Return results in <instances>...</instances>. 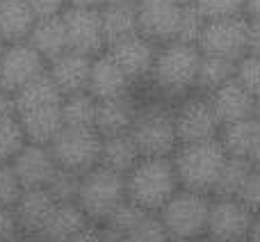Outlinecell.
I'll return each instance as SVG.
<instances>
[{"instance_id":"3957f363","label":"cell","mask_w":260,"mask_h":242,"mask_svg":"<svg viewBox=\"0 0 260 242\" xmlns=\"http://www.w3.org/2000/svg\"><path fill=\"white\" fill-rule=\"evenodd\" d=\"M171 160H174L180 190L212 197L229 156L219 144V139H210V142L180 144Z\"/></svg>"},{"instance_id":"e0dca14e","label":"cell","mask_w":260,"mask_h":242,"mask_svg":"<svg viewBox=\"0 0 260 242\" xmlns=\"http://www.w3.org/2000/svg\"><path fill=\"white\" fill-rule=\"evenodd\" d=\"M208 99H210L212 110H215V114H217V119H219L221 126L253 117L256 96H253L238 78H233V80L226 82L224 87L212 92Z\"/></svg>"},{"instance_id":"d590c367","label":"cell","mask_w":260,"mask_h":242,"mask_svg":"<svg viewBox=\"0 0 260 242\" xmlns=\"http://www.w3.org/2000/svg\"><path fill=\"white\" fill-rule=\"evenodd\" d=\"M194 5L206 16V21L244 16V9H247V0H197Z\"/></svg>"},{"instance_id":"83f0119b","label":"cell","mask_w":260,"mask_h":242,"mask_svg":"<svg viewBox=\"0 0 260 242\" xmlns=\"http://www.w3.org/2000/svg\"><path fill=\"white\" fill-rule=\"evenodd\" d=\"M258 135H260V121L256 117H251V119H242V121H233V124L221 126L217 139L224 146L229 158H247L249 160L253 146H256Z\"/></svg>"},{"instance_id":"d4e9b609","label":"cell","mask_w":260,"mask_h":242,"mask_svg":"<svg viewBox=\"0 0 260 242\" xmlns=\"http://www.w3.org/2000/svg\"><path fill=\"white\" fill-rule=\"evenodd\" d=\"M101 18H103V32H105L108 46L139 35L137 5L105 3V5H101Z\"/></svg>"},{"instance_id":"cb8c5ba5","label":"cell","mask_w":260,"mask_h":242,"mask_svg":"<svg viewBox=\"0 0 260 242\" xmlns=\"http://www.w3.org/2000/svg\"><path fill=\"white\" fill-rule=\"evenodd\" d=\"M37 16L25 0H0V37L5 44L27 41Z\"/></svg>"},{"instance_id":"f6af8a7d","label":"cell","mask_w":260,"mask_h":242,"mask_svg":"<svg viewBox=\"0 0 260 242\" xmlns=\"http://www.w3.org/2000/svg\"><path fill=\"white\" fill-rule=\"evenodd\" d=\"M99 242H128V235L108 229V226H99Z\"/></svg>"},{"instance_id":"f907efd6","label":"cell","mask_w":260,"mask_h":242,"mask_svg":"<svg viewBox=\"0 0 260 242\" xmlns=\"http://www.w3.org/2000/svg\"><path fill=\"white\" fill-rule=\"evenodd\" d=\"M247 242H260V215H256V220H253L251 233H249V240Z\"/></svg>"},{"instance_id":"277c9868","label":"cell","mask_w":260,"mask_h":242,"mask_svg":"<svg viewBox=\"0 0 260 242\" xmlns=\"http://www.w3.org/2000/svg\"><path fill=\"white\" fill-rule=\"evenodd\" d=\"M130 135L142 158H174L176 148L180 146L178 135H176L174 105L162 99L139 103Z\"/></svg>"},{"instance_id":"816d5d0a","label":"cell","mask_w":260,"mask_h":242,"mask_svg":"<svg viewBox=\"0 0 260 242\" xmlns=\"http://www.w3.org/2000/svg\"><path fill=\"white\" fill-rule=\"evenodd\" d=\"M9 242H35V240H32V238H27V235H16V238H14V240H9Z\"/></svg>"},{"instance_id":"4316f807","label":"cell","mask_w":260,"mask_h":242,"mask_svg":"<svg viewBox=\"0 0 260 242\" xmlns=\"http://www.w3.org/2000/svg\"><path fill=\"white\" fill-rule=\"evenodd\" d=\"M14 99H16L18 114H23V112H30V110L59 105L64 101V96H62V92H59V87L55 85V80L50 78L48 69H46V73H41L39 78L27 82L23 89H18L16 94H14Z\"/></svg>"},{"instance_id":"52a82bcc","label":"cell","mask_w":260,"mask_h":242,"mask_svg":"<svg viewBox=\"0 0 260 242\" xmlns=\"http://www.w3.org/2000/svg\"><path fill=\"white\" fill-rule=\"evenodd\" d=\"M101 146L103 137L96 128H67L53 139L50 151L57 167L76 174H87L101 165Z\"/></svg>"},{"instance_id":"1f68e13d","label":"cell","mask_w":260,"mask_h":242,"mask_svg":"<svg viewBox=\"0 0 260 242\" xmlns=\"http://www.w3.org/2000/svg\"><path fill=\"white\" fill-rule=\"evenodd\" d=\"M27 144L18 117H0V162H12Z\"/></svg>"},{"instance_id":"6da1fadb","label":"cell","mask_w":260,"mask_h":242,"mask_svg":"<svg viewBox=\"0 0 260 242\" xmlns=\"http://www.w3.org/2000/svg\"><path fill=\"white\" fill-rule=\"evenodd\" d=\"M199 62H201L199 46L180 44V41L157 46V57L153 64L151 78H148V85H151L155 99L180 101L194 94Z\"/></svg>"},{"instance_id":"7a4b0ae2","label":"cell","mask_w":260,"mask_h":242,"mask_svg":"<svg viewBox=\"0 0 260 242\" xmlns=\"http://www.w3.org/2000/svg\"><path fill=\"white\" fill-rule=\"evenodd\" d=\"M178 190L180 183L171 158H142L126 174L128 201L153 215H157Z\"/></svg>"},{"instance_id":"f546056e","label":"cell","mask_w":260,"mask_h":242,"mask_svg":"<svg viewBox=\"0 0 260 242\" xmlns=\"http://www.w3.org/2000/svg\"><path fill=\"white\" fill-rule=\"evenodd\" d=\"M99 101L89 92L64 96L62 101V119L67 128H94Z\"/></svg>"},{"instance_id":"74e56055","label":"cell","mask_w":260,"mask_h":242,"mask_svg":"<svg viewBox=\"0 0 260 242\" xmlns=\"http://www.w3.org/2000/svg\"><path fill=\"white\" fill-rule=\"evenodd\" d=\"M23 188L14 174L12 162H0V208H14Z\"/></svg>"},{"instance_id":"5bb4252c","label":"cell","mask_w":260,"mask_h":242,"mask_svg":"<svg viewBox=\"0 0 260 242\" xmlns=\"http://www.w3.org/2000/svg\"><path fill=\"white\" fill-rule=\"evenodd\" d=\"M105 53L121 67V71L130 78V82L137 85V82H148V78H151L153 64L157 57V46L148 41L146 37L135 35L108 46Z\"/></svg>"},{"instance_id":"ac0fdd59","label":"cell","mask_w":260,"mask_h":242,"mask_svg":"<svg viewBox=\"0 0 260 242\" xmlns=\"http://www.w3.org/2000/svg\"><path fill=\"white\" fill-rule=\"evenodd\" d=\"M53 208H55V201L48 194V190L37 188V190H23L12 210L18 222L21 233L37 240V235L41 233V229H44L48 215L53 213Z\"/></svg>"},{"instance_id":"11a10c76","label":"cell","mask_w":260,"mask_h":242,"mask_svg":"<svg viewBox=\"0 0 260 242\" xmlns=\"http://www.w3.org/2000/svg\"><path fill=\"white\" fill-rule=\"evenodd\" d=\"M105 3H130V5H137L139 0H105ZM103 3V5H105Z\"/></svg>"},{"instance_id":"8992f818","label":"cell","mask_w":260,"mask_h":242,"mask_svg":"<svg viewBox=\"0 0 260 242\" xmlns=\"http://www.w3.org/2000/svg\"><path fill=\"white\" fill-rule=\"evenodd\" d=\"M212 197L189 190H178L167 201V206L157 213L167 233L174 242H189L206 238L208 217H210Z\"/></svg>"},{"instance_id":"f1b7e54d","label":"cell","mask_w":260,"mask_h":242,"mask_svg":"<svg viewBox=\"0 0 260 242\" xmlns=\"http://www.w3.org/2000/svg\"><path fill=\"white\" fill-rule=\"evenodd\" d=\"M238 73V62L226 57H217V55H203L199 62V73H197V94L210 96L226 82H231Z\"/></svg>"},{"instance_id":"836d02e7","label":"cell","mask_w":260,"mask_h":242,"mask_svg":"<svg viewBox=\"0 0 260 242\" xmlns=\"http://www.w3.org/2000/svg\"><path fill=\"white\" fill-rule=\"evenodd\" d=\"M146 215H153V213L142 210L137 203H133V201H128V199H126V201H123L121 206H119L117 210L108 217V222H105L103 226H108V229H114V231H119V233L128 235L130 231H135L139 224H142Z\"/></svg>"},{"instance_id":"bcb514c9","label":"cell","mask_w":260,"mask_h":242,"mask_svg":"<svg viewBox=\"0 0 260 242\" xmlns=\"http://www.w3.org/2000/svg\"><path fill=\"white\" fill-rule=\"evenodd\" d=\"M69 242H99V226H96V224L87 226L80 235H76V238L69 240Z\"/></svg>"},{"instance_id":"30bf717a","label":"cell","mask_w":260,"mask_h":242,"mask_svg":"<svg viewBox=\"0 0 260 242\" xmlns=\"http://www.w3.org/2000/svg\"><path fill=\"white\" fill-rule=\"evenodd\" d=\"M62 18L67 27L69 50L87 57H99L108 50L101 7H67Z\"/></svg>"},{"instance_id":"9a60e30c","label":"cell","mask_w":260,"mask_h":242,"mask_svg":"<svg viewBox=\"0 0 260 242\" xmlns=\"http://www.w3.org/2000/svg\"><path fill=\"white\" fill-rule=\"evenodd\" d=\"M12 167L23 190L46 188L48 180L53 178V174L57 171V162H55L50 146H41V144H30V142L12 160Z\"/></svg>"},{"instance_id":"7bdbcfd3","label":"cell","mask_w":260,"mask_h":242,"mask_svg":"<svg viewBox=\"0 0 260 242\" xmlns=\"http://www.w3.org/2000/svg\"><path fill=\"white\" fill-rule=\"evenodd\" d=\"M0 117H18L16 99H14V94H9L5 89H0Z\"/></svg>"},{"instance_id":"db71d44e","label":"cell","mask_w":260,"mask_h":242,"mask_svg":"<svg viewBox=\"0 0 260 242\" xmlns=\"http://www.w3.org/2000/svg\"><path fill=\"white\" fill-rule=\"evenodd\" d=\"M174 3H178L180 7H187V5H194L197 0H174Z\"/></svg>"},{"instance_id":"c3c4849f","label":"cell","mask_w":260,"mask_h":242,"mask_svg":"<svg viewBox=\"0 0 260 242\" xmlns=\"http://www.w3.org/2000/svg\"><path fill=\"white\" fill-rule=\"evenodd\" d=\"M105 0H69V7H101Z\"/></svg>"},{"instance_id":"d6a6232c","label":"cell","mask_w":260,"mask_h":242,"mask_svg":"<svg viewBox=\"0 0 260 242\" xmlns=\"http://www.w3.org/2000/svg\"><path fill=\"white\" fill-rule=\"evenodd\" d=\"M80 180H82V174L57 167V171L48 180L46 190H48V194L53 197L55 203H76L78 192H80Z\"/></svg>"},{"instance_id":"8d00e7d4","label":"cell","mask_w":260,"mask_h":242,"mask_svg":"<svg viewBox=\"0 0 260 242\" xmlns=\"http://www.w3.org/2000/svg\"><path fill=\"white\" fill-rule=\"evenodd\" d=\"M128 242H174L157 215H146L135 231L128 233Z\"/></svg>"},{"instance_id":"f5cc1de1","label":"cell","mask_w":260,"mask_h":242,"mask_svg":"<svg viewBox=\"0 0 260 242\" xmlns=\"http://www.w3.org/2000/svg\"><path fill=\"white\" fill-rule=\"evenodd\" d=\"M253 117H256L260 121V96L256 99V108H253Z\"/></svg>"},{"instance_id":"681fc988","label":"cell","mask_w":260,"mask_h":242,"mask_svg":"<svg viewBox=\"0 0 260 242\" xmlns=\"http://www.w3.org/2000/svg\"><path fill=\"white\" fill-rule=\"evenodd\" d=\"M249 162H251L256 169H260V135H258V139H256V146H253L251 156H249Z\"/></svg>"},{"instance_id":"ffe728a7","label":"cell","mask_w":260,"mask_h":242,"mask_svg":"<svg viewBox=\"0 0 260 242\" xmlns=\"http://www.w3.org/2000/svg\"><path fill=\"white\" fill-rule=\"evenodd\" d=\"M87 226H91V222L78 203H55L35 242H69L80 235Z\"/></svg>"},{"instance_id":"7dc6e473","label":"cell","mask_w":260,"mask_h":242,"mask_svg":"<svg viewBox=\"0 0 260 242\" xmlns=\"http://www.w3.org/2000/svg\"><path fill=\"white\" fill-rule=\"evenodd\" d=\"M244 16L247 18H260V0H247Z\"/></svg>"},{"instance_id":"60d3db41","label":"cell","mask_w":260,"mask_h":242,"mask_svg":"<svg viewBox=\"0 0 260 242\" xmlns=\"http://www.w3.org/2000/svg\"><path fill=\"white\" fill-rule=\"evenodd\" d=\"M25 3L37 18L62 16L64 9L69 7V0H25Z\"/></svg>"},{"instance_id":"2e32d148","label":"cell","mask_w":260,"mask_h":242,"mask_svg":"<svg viewBox=\"0 0 260 242\" xmlns=\"http://www.w3.org/2000/svg\"><path fill=\"white\" fill-rule=\"evenodd\" d=\"M133 87L135 85L130 82V78L121 71V67L108 53L91 59V73H89L87 92L96 101H110V99L133 94Z\"/></svg>"},{"instance_id":"ab89813d","label":"cell","mask_w":260,"mask_h":242,"mask_svg":"<svg viewBox=\"0 0 260 242\" xmlns=\"http://www.w3.org/2000/svg\"><path fill=\"white\" fill-rule=\"evenodd\" d=\"M238 199L251 213L260 215V169H256V167L251 169V174H249L247 183H244V188H242V192H240Z\"/></svg>"},{"instance_id":"603a6c76","label":"cell","mask_w":260,"mask_h":242,"mask_svg":"<svg viewBox=\"0 0 260 242\" xmlns=\"http://www.w3.org/2000/svg\"><path fill=\"white\" fill-rule=\"evenodd\" d=\"M27 44L46 59V64H50L53 59H57L59 55H64L69 50L64 18L62 16L37 18L35 27H32L30 37H27Z\"/></svg>"},{"instance_id":"b9f144b4","label":"cell","mask_w":260,"mask_h":242,"mask_svg":"<svg viewBox=\"0 0 260 242\" xmlns=\"http://www.w3.org/2000/svg\"><path fill=\"white\" fill-rule=\"evenodd\" d=\"M16 235H21V229H18V222L14 217V210L0 208V242H9Z\"/></svg>"},{"instance_id":"e575fe53","label":"cell","mask_w":260,"mask_h":242,"mask_svg":"<svg viewBox=\"0 0 260 242\" xmlns=\"http://www.w3.org/2000/svg\"><path fill=\"white\" fill-rule=\"evenodd\" d=\"M206 16L197 9V5H187L183 7V14H180V23H178V32H176V39L180 44H192L199 46V39L203 35V27H206Z\"/></svg>"},{"instance_id":"4dcf8cb0","label":"cell","mask_w":260,"mask_h":242,"mask_svg":"<svg viewBox=\"0 0 260 242\" xmlns=\"http://www.w3.org/2000/svg\"><path fill=\"white\" fill-rule=\"evenodd\" d=\"M251 169L253 165L247 158H229L219 174V180L215 185L212 199H238L249 174H251Z\"/></svg>"},{"instance_id":"ba28073f","label":"cell","mask_w":260,"mask_h":242,"mask_svg":"<svg viewBox=\"0 0 260 242\" xmlns=\"http://www.w3.org/2000/svg\"><path fill=\"white\" fill-rule=\"evenodd\" d=\"M174 119H176V135L180 144H194V142H210L219 137L221 124L217 119L212 103L203 94H189L174 105Z\"/></svg>"},{"instance_id":"f35d334b","label":"cell","mask_w":260,"mask_h":242,"mask_svg":"<svg viewBox=\"0 0 260 242\" xmlns=\"http://www.w3.org/2000/svg\"><path fill=\"white\" fill-rule=\"evenodd\" d=\"M235 78L258 99L260 96V55H253V53L244 55L238 62V73H235Z\"/></svg>"},{"instance_id":"7c38bea8","label":"cell","mask_w":260,"mask_h":242,"mask_svg":"<svg viewBox=\"0 0 260 242\" xmlns=\"http://www.w3.org/2000/svg\"><path fill=\"white\" fill-rule=\"evenodd\" d=\"M46 69H48L46 59L27 41L7 44L3 57H0V89L16 94L27 82L46 73Z\"/></svg>"},{"instance_id":"6f0895ef","label":"cell","mask_w":260,"mask_h":242,"mask_svg":"<svg viewBox=\"0 0 260 242\" xmlns=\"http://www.w3.org/2000/svg\"><path fill=\"white\" fill-rule=\"evenodd\" d=\"M189 242H210L208 238H199V240H189Z\"/></svg>"},{"instance_id":"d6986e66","label":"cell","mask_w":260,"mask_h":242,"mask_svg":"<svg viewBox=\"0 0 260 242\" xmlns=\"http://www.w3.org/2000/svg\"><path fill=\"white\" fill-rule=\"evenodd\" d=\"M91 59L94 57H87V55L67 50L64 55H59L57 59H53V62L48 64V73L55 80V85L59 87L62 96L87 92L89 73H91Z\"/></svg>"},{"instance_id":"9f6ffc18","label":"cell","mask_w":260,"mask_h":242,"mask_svg":"<svg viewBox=\"0 0 260 242\" xmlns=\"http://www.w3.org/2000/svg\"><path fill=\"white\" fill-rule=\"evenodd\" d=\"M5 48H7V44L3 41V37H0V57H3V53H5Z\"/></svg>"},{"instance_id":"7402d4cb","label":"cell","mask_w":260,"mask_h":242,"mask_svg":"<svg viewBox=\"0 0 260 242\" xmlns=\"http://www.w3.org/2000/svg\"><path fill=\"white\" fill-rule=\"evenodd\" d=\"M18 121H21L23 133H25V139L30 144L50 146L53 139L64 130L62 103L50 105V108H39V110L23 112V114H18Z\"/></svg>"},{"instance_id":"44dd1931","label":"cell","mask_w":260,"mask_h":242,"mask_svg":"<svg viewBox=\"0 0 260 242\" xmlns=\"http://www.w3.org/2000/svg\"><path fill=\"white\" fill-rule=\"evenodd\" d=\"M139 110V101L133 94L119 96V99L99 101L96 110V133L101 137H112V135L130 133Z\"/></svg>"},{"instance_id":"ee69618b","label":"cell","mask_w":260,"mask_h":242,"mask_svg":"<svg viewBox=\"0 0 260 242\" xmlns=\"http://www.w3.org/2000/svg\"><path fill=\"white\" fill-rule=\"evenodd\" d=\"M249 53L260 55V18H249Z\"/></svg>"},{"instance_id":"9c48e42d","label":"cell","mask_w":260,"mask_h":242,"mask_svg":"<svg viewBox=\"0 0 260 242\" xmlns=\"http://www.w3.org/2000/svg\"><path fill=\"white\" fill-rule=\"evenodd\" d=\"M249 23L247 16H231L208 21L199 39V50L203 55H217L240 62L249 55Z\"/></svg>"},{"instance_id":"5b68a950","label":"cell","mask_w":260,"mask_h":242,"mask_svg":"<svg viewBox=\"0 0 260 242\" xmlns=\"http://www.w3.org/2000/svg\"><path fill=\"white\" fill-rule=\"evenodd\" d=\"M128 199L126 194V176L110 171L105 167H94L82 174L78 206L87 215V220L96 226H103L108 217Z\"/></svg>"},{"instance_id":"4fadbf2b","label":"cell","mask_w":260,"mask_h":242,"mask_svg":"<svg viewBox=\"0 0 260 242\" xmlns=\"http://www.w3.org/2000/svg\"><path fill=\"white\" fill-rule=\"evenodd\" d=\"M183 7L174 0H139L137 23L139 35L146 37L155 46L169 44L176 39Z\"/></svg>"},{"instance_id":"8fae6325","label":"cell","mask_w":260,"mask_h":242,"mask_svg":"<svg viewBox=\"0 0 260 242\" xmlns=\"http://www.w3.org/2000/svg\"><path fill=\"white\" fill-rule=\"evenodd\" d=\"M256 213L240 199H212L206 238L210 242H247Z\"/></svg>"},{"instance_id":"484cf974","label":"cell","mask_w":260,"mask_h":242,"mask_svg":"<svg viewBox=\"0 0 260 242\" xmlns=\"http://www.w3.org/2000/svg\"><path fill=\"white\" fill-rule=\"evenodd\" d=\"M142 160L137 144H135L133 135L121 133L112 135V137H103V146H101V167L117 174H130L135 165Z\"/></svg>"}]
</instances>
